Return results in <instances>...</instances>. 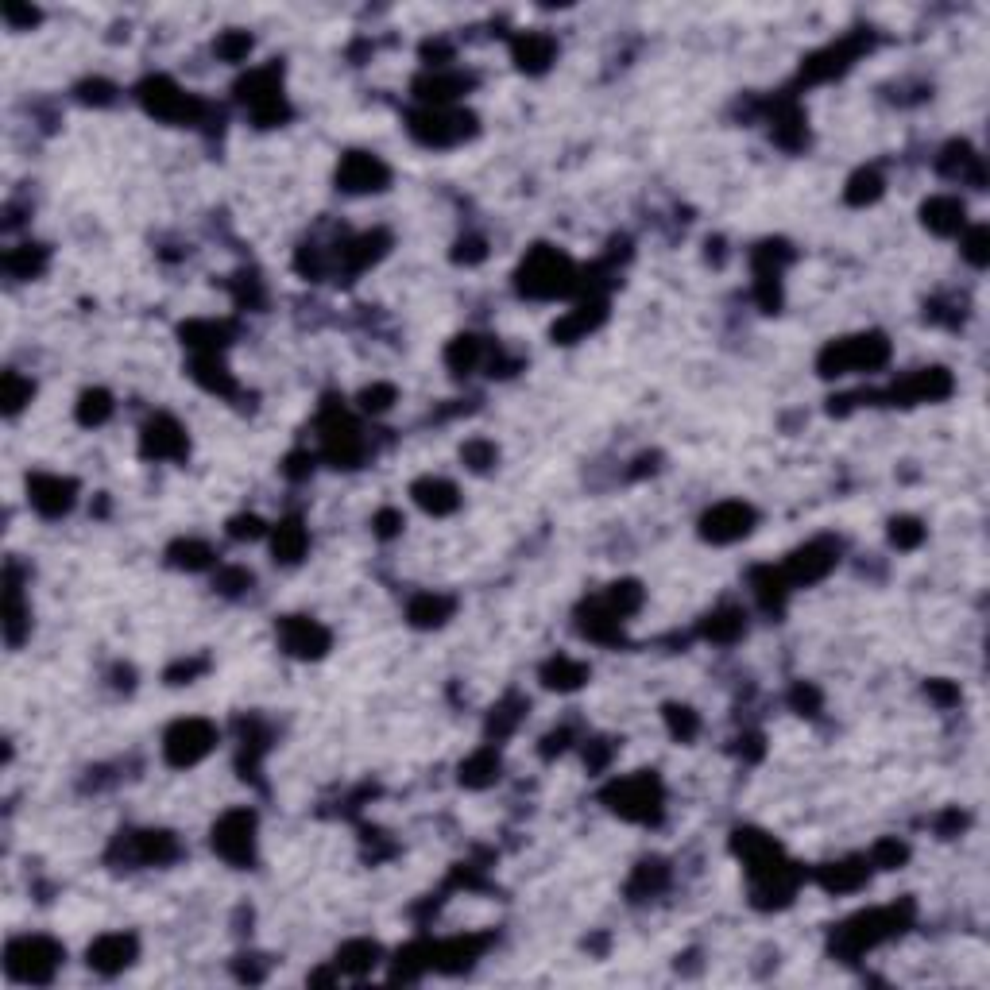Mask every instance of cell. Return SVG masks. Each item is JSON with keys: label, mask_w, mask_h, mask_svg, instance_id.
Segmentation results:
<instances>
[{"label": "cell", "mask_w": 990, "mask_h": 990, "mask_svg": "<svg viewBox=\"0 0 990 990\" xmlns=\"http://www.w3.org/2000/svg\"><path fill=\"white\" fill-rule=\"evenodd\" d=\"M905 917H909V905H890V909H867V913H855L851 921H844L840 929L832 932V952L840 960H855L863 952L878 948L882 940H890L894 932H902Z\"/></svg>", "instance_id": "1"}, {"label": "cell", "mask_w": 990, "mask_h": 990, "mask_svg": "<svg viewBox=\"0 0 990 990\" xmlns=\"http://www.w3.org/2000/svg\"><path fill=\"white\" fill-rule=\"evenodd\" d=\"M519 291L526 298H565V294L581 291V275L573 260L557 248H534L519 267Z\"/></svg>", "instance_id": "2"}, {"label": "cell", "mask_w": 990, "mask_h": 990, "mask_svg": "<svg viewBox=\"0 0 990 990\" xmlns=\"http://www.w3.org/2000/svg\"><path fill=\"white\" fill-rule=\"evenodd\" d=\"M890 356V345L882 333H863V337H844V341H832L824 345L816 368L820 376H847V372H874L882 368Z\"/></svg>", "instance_id": "3"}, {"label": "cell", "mask_w": 990, "mask_h": 990, "mask_svg": "<svg viewBox=\"0 0 990 990\" xmlns=\"http://www.w3.org/2000/svg\"><path fill=\"white\" fill-rule=\"evenodd\" d=\"M604 801L608 809L619 813L623 820H635V824H654L662 816V782L654 774H631V778H619L604 789Z\"/></svg>", "instance_id": "4"}, {"label": "cell", "mask_w": 990, "mask_h": 990, "mask_svg": "<svg viewBox=\"0 0 990 990\" xmlns=\"http://www.w3.org/2000/svg\"><path fill=\"white\" fill-rule=\"evenodd\" d=\"M62 963V948L51 936H20L4 952V971L16 983H51Z\"/></svg>", "instance_id": "5"}, {"label": "cell", "mask_w": 990, "mask_h": 990, "mask_svg": "<svg viewBox=\"0 0 990 990\" xmlns=\"http://www.w3.org/2000/svg\"><path fill=\"white\" fill-rule=\"evenodd\" d=\"M136 97L144 101V109L151 117L171 120V124H202L205 117V101L178 89L171 78H147L144 86L136 89Z\"/></svg>", "instance_id": "6"}, {"label": "cell", "mask_w": 990, "mask_h": 990, "mask_svg": "<svg viewBox=\"0 0 990 990\" xmlns=\"http://www.w3.org/2000/svg\"><path fill=\"white\" fill-rule=\"evenodd\" d=\"M410 132H414V140H422L426 147H453L468 140L472 132H476V117L465 113V109H422V113H414L410 117Z\"/></svg>", "instance_id": "7"}, {"label": "cell", "mask_w": 990, "mask_h": 990, "mask_svg": "<svg viewBox=\"0 0 990 990\" xmlns=\"http://www.w3.org/2000/svg\"><path fill=\"white\" fill-rule=\"evenodd\" d=\"M213 851L233 863V867H248L256 855V816L248 809H233L213 824Z\"/></svg>", "instance_id": "8"}, {"label": "cell", "mask_w": 990, "mask_h": 990, "mask_svg": "<svg viewBox=\"0 0 990 990\" xmlns=\"http://www.w3.org/2000/svg\"><path fill=\"white\" fill-rule=\"evenodd\" d=\"M321 453L337 468H356L364 461V437L345 410L329 407L321 414Z\"/></svg>", "instance_id": "9"}, {"label": "cell", "mask_w": 990, "mask_h": 990, "mask_svg": "<svg viewBox=\"0 0 990 990\" xmlns=\"http://www.w3.org/2000/svg\"><path fill=\"white\" fill-rule=\"evenodd\" d=\"M236 89H240V101L252 109L256 124H263V128H271V124H279V120L287 117L283 89H279V70H275V66L252 70Z\"/></svg>", "instance_id": "10"}, {"label": "cell", "mask_w": 990, "mask_h": 990, "mask_svg": "<svg viewBox=\"0 0 990 990\" xmlns=\"http://www.w3.org/2000/svg\"><path fill=\"white\" fill-rule=\"evenodd\" d=\"M213 743H217V728L209 720H178L163 735V755L171 766H194L213 751Z\"/></svg>", "instance_id": "11"}, {"label": "cell", "mask_w": 990, "mask_h": 990, "mask_svg": "<svg viewBox=\"0 0 990 990\" xmlns=\"http://www.w3.org/2000/svg\"><path fill=\"white\" fill-rule=\"evenodd\" d=\"M751 526H755V511H751L747 503H739V499H728V503H716V507L700 519V534H704L708 542H716V546H728V542L747 538Z\"/></svg>", "instance_id": "12"}, {"label": "cell", "mask_w": 990, "mask_h": 990, "mask_svg": "<svg viewBox=\"0 0 990 990\" xmlns=\"http://www.w3.org/2000/svg\"><path fill=\"white\" fill-rule=\"evenodd\" d=\"M836 561H840V546L820 538V542H809V546H801L797 554L789 557V565L782 573H786L789 584H813L820 577H828L836 569Z\"/></svg>", "instance_id": "13"}, {"label": "cell", "mask_w": 990, "mask_h": 990, "mask_svg": "<svg viewBox=\"0 0 990 990\" xmlns=\"http://www.w3.org/2000/svg\"><path fill=\"white\" fill-rule=\"evenodd\" d=\"M391 171L379 163L376 155L368 151H349L337 167V186L349 190V194H372V190H383L387 186Z\"/></svg>", "instance_id": "14"}, {"label": "cell", "mask_w": 990, "mask_h": 990, "mask_svg": "<svg viewBox=\"0 0 990 990\" xmlns=\"http://www.w3.org/2000/svg\"><path fill=\"white\" fill-rule=\"evenodd\" d=\"M279 642L294 658H321L329 650V631L306 615H287L279 623Z\"/></svg>", "instance_id": "15"}, {"label": "cell", "mask_w": 990, "mask_h": 990, "mask_svg": "<svg viewBox=\"0 0 990 990\" xmlns=\"http://www.w3.org/2000/svg\"><path fill=\"white\" fill-rule=\"evenodd\" d=\"M74 492H78V484H74V480L47 476V472H39V476H31L28 480L31 507H35L39 515H47V519H59V515H66V511L74 507Z\"/></svg>", "instance_id": "16"}, {"label": "cell", "mask_w": 990, "mask_h": 990, "mask_svg": "<svg viewBox=\"0 0 990 990\" xmlns=\"http://www.w3.org/2000/svg\"><path fill=\"white\" fill-rule=\"evenodd\" d=\"M124 851V863H136V867H159V863H171L178 855V844L171 832H128L120 840Z\"/></svg>", "instance_id": "17"}, {"label": "cell", "mask_w": 990, "mask_h": 990, "mask_svg": "<svg viewBox=\"0 0 990 990\" xmlns=\"http://www.w3.org/2000/svg\"><path fill=\"white\" fill-rule=\"evenodd\" d=\"M190 441H186V430L178 426L175 418L159 414L144 426V457H155V461H167V457H186Z\"/></svg>", "instance_id": "18"}, {"label": "cell", "mask_w": 990, "mask_h": 990, "mask_svg": "<svg viewBox=\"0 0 990 990\" xmlns=\"http://www.w3.org/2000/svg\"><path fill=\"white\" fill-rule=\"evenodd\" d=\"M132 960H136V936L109 932V936H101V940L89 944V967L101 971V975H117Z\"/></svg>", "instance_id": "19"}, {"label": "cell", "mask_w": 990, "mask_h": 990, "mask_svg": "<svg viewBox=\"0 0 990 990\" xmlns=\"http://www.w3.org/2000/svg\"><path fill=\"white\" fill-rule=\"evenodd\" d=\"M952 391V376L944 368H921L917 376L894 383V399H905V403H936Z\"/></svg>", "instance_id": "20"}, {"label": "cell", "mask_w": 990, "mask_h": 990, "mask_svg": "<svg viewBox=\"0 0 990 990\" xmlns=\"http://www.w3.org/2000/svg\"><path fill=\"white\" fill-rule=\"evenodd\" d=\"M387 244H391V236L387 233L356 236V240H349V244H341V252H337V267H345V275H356V271L372 267V263L387 252Z\"/></svg>", "instance_id": "21"}, {"label": "cell", "mask_w": 990, "mask_h": 990, "mask_svg": "<svg viewBox=\"0 0 990 990\" xmlns=\"http://www.w3.org/2000/svg\"><path fill=\"white\" fill-rule=\"evenodd\" d=\"M855 51H859V39H844V43H836V47H828V51H820L813 59L801 66V78L805 82H824V78H836V74H844L851 59H855Z\"/></svg>", "instance_id": "22"}, {"label": "cell", "mask_w": 990, "mask_h": 990, "mask_svg": "<svg viewBox=\"0 0 990 990\" xmlns=\"http://www.w3.org/2000/svg\"><path fill=\"white\" fill-rule=\"evenodd\" d=\"M488 948V936H453L445 944H434V967L437 971H465L480 952Z\"/></svg>", "instance_id": "23"}, {"label": "cell", "mask_w": 990, "mask_h": 990, "mask_svg": "<svg viewBox=\"0 0 990 990\" xmlns=\"http://www.w3.org/2000/svg\"><path fill=\"white\" fill-rule=\"evenodd\" d=\"M921 221H925V229H932L936 236H952V233H960L963 229L967 209H963L960 198L940 194V198H929V202L921 205Z\"/></svg>", "instance_id": "24"}, {"label": "cell", "mask_w": 990, "mask_h": 990, "mask_svg": "<svg viewBox=\"0 0 990 990\" xmlns=\"http://www.w3.org/2000/svg\"><path fill=\"white\" fill-rule=\"evenodd\" d=\"M414 503L422 507V511H430V515H449V511H457V503H461V495L457 488L449 484V480H441V476H422L414 488Z\"/></svg>", "instance_id": "25"}, {"label": "cell", "mask_w": 990, "mask_h": 990, "mask_svg": "<svg viewBox=\"0 0 990 990\" xmlns=\"http://www.w3.org/2000/svg\"><path fill=\"white\" fill-rule=\"evenodd\" d=\"M871 878V867L863 859H847V863H828L816 871V882L832 894H844V890H859L863 882Z\"/></svg>", "instance_id": "26"}, {"label": "cell", "mask_w": 990, "mask_h": 990, "mask_svg": "<svg viewBox=\"0 0 990 990\" xmlns=\"http://www.w3.org/2000/svg\"><path fill=\"white\" fill-rule=\"evenodd\" d=\"M472 78H461V74H426L422 82H418V97L430 105V109H445L449 101H457L461 93L468 89Z\"/></svg>", "instance_id": "27"}, {"label": "cell", "mask_w": 990, "mask_h": 990, "mask_svg": "<svg viewBox=\"0 0 990 990\" xmlns=\"http://www.w3.org/2000/svg\"><path fill=\"white\" fill-rule=\"evenodd\" d=\"M604 321V302L600 298H592V302H584V306H577L569 318H561L554 325V341H561V345H573L577 337H584L588 329H596Z\"/></svg>", "instance_id": "28"}, {"label": "cell", "mask_w": 990, "mask_h": 990, "mask_svg": "<svg viewBox=\"0 0 990 990\" xmlns=\"http://www.w3.org/2000/svg\"><path fill=\"white\" fill-rule=\"evenodd\" d=\"M190 376L198 379L205 391H217V395H233L236 391L233 376L225 372V364H221V356H217V352H198V356H194V364H190Z\"/></svg>", "instance_id": "29"}, {"label": "cell", "mask_w": 990, "mask_h": 990, "mask_svg": "<svg viewBox=\"0 0 990 990\" xmlns=\"http://www.w3.org/2000/svg\"><path fill=\"white\" fill-rule=\"evenodd\" d=\"M940 171L948 178H971L975 186H983V163H979V155L971 151L967 144H948L944 147V155H940Z\"/></svg>", "instance_id": "30"}, {"label": "cell", "mask_w": 990, "mask_h": 990, "mask_svg": "<svg viewBox=\"0 0 990 990\" xmlns=\"http://www.w3.org/2000/svg\"><path fill=\"white\" fill-rule=\"evenodd\" d=\"M515 62L530 70V74H538V70H546L550 62H554V39L550 35H519L515 39Z\"/></svg>", "instance_id": "31"}, {"label": "cell", "mask_w": 990, "mask_h": 990, "mask_svg": "<svg viewBox=\"0 0 990 990\" xmlns=\"http://www.w3.org/2000/svg\"><path fill=\"white\" fill-rule=\"evenodd\" d=\"M484 360H488V345H484L480 337H457V341L445 349V364H449L457 376L476 372Z\"/></svg>", "instance_id": "32"}, {"label": "cell", "mask_w": 990, "mask_h": 990, "mask_svg": "<svg viewBox=\"0 0 990 990\" xmlns=\"http://www.w3.org/2000/svg\"><path fill=\"white\" fill-rule=\"evenodd\" d=\"M24 631H28V608L20 600L16 573H8V592H4V635H8V646H20Z\"/></svg>", "instance_id": "33"}, {"label": "cell", "mask_w": 990, "mask_h": 990, "mask_svg": "<svg viewBox=\"0 0 990 990\" xmlns=\"http://www.w3.org/2000/svg\"><path fill=\"white\" fill-rule=\"evenodd\" d=\"M774 140L782 147L805 144V113H801L793 101H782V105L774 109Z\"/></svg>", "instance_id": "34"}, {"label": "cell", "mask_w": 990, "mask_h": 990, "mask_svg": "<svg viewBox=\"0 0 990 990\" xmlns=\"http://www.w3.org/2000/svg\"><path fill=\"white\" fill-rule=\"evenodd\" d=\"M542 681L557 689V693H569V689H581L584 681H588V666L581 662H573V658H554V662H546V670H542Z\"/></svg>", "instance_id": "35"}, {"label": "cell", "mask_w": 990, "mask_h": 990, "mask_svg": "<svg viewBox=\"0 0 990 990\" xmlns=\"http://www.w3.org/2000/svg\"><path fill=\"white\" fill-rule=\"evenodd\" d=\"M233 329L225 325V321H190L186 329H182V337H186V345L194 352H217L225 345V337H229Z\"/></svg>", "instance_id": "36"}, {"label": "cell", "mask_w": 990, "mask_h": 990, "mask_svg": "<svg viewBox=\"0 0 990 990\" xmlns=\"http://www.w3.org/2000/svg\"><path fill=\"white\" fill-rule=\"evenodd\" d=\"M453 612V600L449 596H434V592H422L410 600V623L418 627H441Z\"/></svg>", "instance_id": "37"}, {"label": "cell", "mask_w": 990, "mask_h": 990, "mask_svg": "<svg viewBox=\"0 0 990 990\" xmlns=\"http://www.w3.org/2000/svg\"><path fill=\"white\" fill-rule=\"evenodd\" d=\"M755 592L758 600H762V608L766 612H778L782 604H786V592H789V581L782 569H755Z\"/></svg>", "instance_id": "38"}, {"label": "cell", "mask_w": 990, "mask_h": 990, "mask_svg": "<svg viewBox=\"0 0 990 990\" xmlns=\"http://www.w3.org/2000/svg\"><path fill=\"white\" fill-rule=\"evenodd\" d=\"M306 526L298 523V519H287V523H279V530H275V561H287V565H294L298 557L306 554Z\"/></svg>", "instance_id": "39"}, {"label": "cell", "mask_w": 990, "mask_h": 990, "mask_svg": "<svg viewBox=\"0 0 990 990\" xmlns=\"http://www.w3.org/2000/svg\"><path fill=\"white\" fill-rule=\"evenodd\" d=\"M743 627H747V619L739 608H720V612L708 615V623H704V635L712 642H735L743 635Z\"/></svg>", "instance_id": "40"}, {"label": "cell", "mask_w": 990, "mask_h": 990, "mask_svg": "<svg viewBox=\"0 0 990 990\" xmlns=\"http://www.w3.org/2000/svg\"><path fill=\"white\" fill-rule=\"evenodd\" d=\"M495 778H499V758H495L492 747H488V751H476V755L461 766V782H465V786H476V789L492 786Z\"/></svg>", "instance_id": "41"}, {"label": "cell", "mask_w": 990, "mask_h": 990, "mask_svg": "<svg viewBox=\"0 0 990 990\" xmlns=\"http://www.w3.org/2000/svg\"><path fill=\"white\" fill-rule=\"evenodd\" d=\"M376 956H379V948L372 940H352V944H345V948L337 952V967H341V971H352V975H364V971L376 967Z\"/></svg>", "instance_id": "42"}, {"label": "cell", "mask_w": 990, "mask_h": 990, "mask_svg": "<svg viewBox=\"0 0 990 990\" xmlns=\"http://www.w3.org/2000/svg\"><path fill=\"white\" fill-rule=\"evenodd\" d=\"M43 263H47V252H43L39 244H24V248H12V252L4 256V267H8V275H16V279H31V275H39V271H43Z\"/></svg>", "instance_id": "43"}, {"label": "cell", "mask_w": 990, "mask_h": 990, "mask_svg": "<svg viewBox=\"0 0 990 990\" xmlns=\"http://www.w3.org/2000/svg\"><path fill=\"white\" fill-rule=\"evenodd\" d=\"M666 886V863H658V859H646V863H639V871H635V878H631V894L635 898H646V894H658Z\"/></svg>", "instance_id": "44"}, {"label": "cell", "mask_w": 990, "mask_h": 990, "mask_svg": "<svg viewBox=\"0 0 990 990\" xmlns=\"http://www.w3.org/2000/svg\"><path fill=\"white\" fill-rule=\"evenodd\" d=\"M604 604H608V608H612L619 619H627V615H631L642 604V588L635 581L612 584V588H608V596H604Z\"/></svg>", "instance_id": "45"}, {"label": "cell", "mask_w": 990, "mask_h": 990, "mask_svg": "<svg viewBox=\"0 0 990 990\" xmlns=\"http://www.w3.org/2000/svg\"><path fill=\"white\" fill-rule=\"evenodd\" d=\"M109 414H113V399L105 391H86L82 395V403H78V422L82 426H101Z\"/></svg>", "instance_id": "46"}, {"label": "cell", "mask_w": 990, "mask_h": 990, "mask_svg": "<svg viewBox=\"0 0 990 990\" xmlns=\"http://www.w3.org/2000/svg\"><path fill=\"white\" fill-rule=\"evenodd\" d=\"M882 194V175L878 171H859V175L847 182V202L851 205H867Z\"/></svg>", "instance_id": "47"}, {"label": "cell", "mask_w": 990, "mask_h": 990, "mask_svg": "<svg viewBox=\"0 0 990 990\" xmlns=\"http://www.w3.org/2000/svg\"><path fill=\"white\" fill-rule=\"evenodd\" d=\"M171 557H175V565H182V569H205V565H213V550L205 542H178V546H171Z\"/></svg>", "instance_id": "48"}, {"label": "cell", "mask_w": 990, "mask_h": 990, "mask_svg": "<svg viewBox=\"0 0 990 990\" xmlns=\"http://www.w3.org/2000/svg\"><path fill=\"white\" fill-rule=\"evenodd\" d=\"M921 538H925V526L917 523V519H894V523H890V542H894L898 550L921 546Z\"/></svg>", "instance_id": "49"}, {"label": "cell", "mask_w": 990, "mask_h": 990, "mask_svg": "<svg viewBox=\"0 0 990 990\" xmlns=\"http://www.w3.org/2000/svg\"><path fill=\"white\" fill-rule=\"evenodd\" d=\"M31 399V383L16 372H4V414H16Z\"/></svg>", "instance_id": "50"}, {"label": "cell", "mask_w": 990, "mask_h": 990, "mask_svg": "<svg viewBox=\"0 0 990 990\" xmlns=\"http://www.w3.org/2000/svg\"><path fill=\"white\" fill-rule=\"evenodd\" d=\"M666 720H670V728H673V735L685 743V739H693L697 735V728H700V720L693 716V708H677V704H670L666 708Z\"/></svg>", "instance_id": "51"}, {"label": "cell", "mask_w": 990, "mask_h": 990, "mask_svg": "<svg viewBox=\"0 0 990 990\" xmlns=\"http://www.w3.org/2000/svg\"><path fill=\"white\" fill-rule=\"evenodd\" d=\"M248 51H252V35H244V31H229V35L217 39V55H221V59L240 62Z\"/></svg>", "instance_id": "52"}, {"label": "cell", "mask_w": 990, "mask_h": 990, "mask_svg": "<svg viewBox=\"0 0 990 990\" xmlns=\"http://www.w3.org/2000/svg\"><path fill=\"white\" fill-rule=\"evenodd\" d=\"M963 256L975 263V267H983V263L990 260V252H987V229H983V225H975V229L967 233V240H963Z\"/></svg>", "instance_id": "53"}, {"label": "cell", "mask_w": 990, "mask_h": 990, "mask_svg": "<svg viewBox=\"0 0 990 990\" xmlns=\"http://www.w3.org/2000/svg\"><path fill=\"white\" fill-rule=\"evenodd\" d=\"M461 457L472 468H488L495 465V445H488V441H468L465 449H461Z\"/></svg>", "instance_id": "54"}, {"label": "cell", "mask_w": 990, "mask_h": 990, "mask_svg": "<svg viewBox=\"0 0 990 990\" xmlns=\"http://www.w3.org/2000/svg\"><path fill=\"white\" fill-rule=\"evenodd\" d=\"M391 399H395V387H387V383H376V387H368L364 395H360V407L364 410H387L391 407Z\"/></svg>", "instance_id": "55"}, {"label": "cell", "mask_w": 990, "mask_h": 990, "mask_svg": "<svg viewBox=\"0 0 990 990\" xmlns=\"http://www.w3.org/2000/svg\"><path fill=\"white\" fill-rule=\"evenodd\" d=\"M902 859H905V847L898 844V840H882V844L874 847V867H886V871H890V867H898Z\"/></svg>", "instance_id": "56"}, {"label": "cell", "mask_w": 990, "mask_h": 990, "mask_svg": "<svg viewBox=\"0 0 990 990\" xmlns=\"http://www.w3.org/2000/svg\"><path fill=\"white\" fill-rule=\"evenodd\" d=\"M248 584H252V573H248V569H225V573L217 577V588H221V592H229V596L244 592Z\"/></svg>", "instance_id": "57"}, {"label": "cell", "mask_w": 990, "mask_h": 990, "mask_svg": "<svg viewBox=\"0 0 990 990\" xmlns=\"http://www.w3.org/2000/svg\"><path fill=\"white\" fill-rule=\"evenodd\" d=\"M229 534H233V538H260L263 523L256 519V515H240V519L229 523Z\"/></svg>", "instance_id": "58"}, {"label": "cell", "mask_w": 990, "mask_h": 990, "mask_svg": "<svg viewBox=\"0 0 990 990\" xmlns=\"http://www.w3.org/2000/svg\"><path fill=\"white\" fill-rule=\"evenodd\" d=\"M82 101L105 105V101H113V86H105V82H86V86H82Z\"/></svg>", "instance_id": "59"}, {"label": "cell", "mask_w": 990, "mask_h": 990, "mask_svg": "<svg viewBox=\"0 0 990 990\" xmlns=\"http://www.w3.org/2000/svg\"><path fill=\"white\" fill-rule=\"evenodd\" d=\"M399 526H403V515H399V511H379L376 515V530L383 534V538H391Z\"/></svg>", "instance_id": "60"}, {"label": "cell", "mask_w": 990, "mask_h": 990, "mask_svg": "<svg viewBox=\"0 0 990 990\" xmlns=\"http://www.w3.org/2000/svg\"><path fill=\"white\" fill-rule=\"evenodd\" d=\"M306 461H310L306 453H294V457H287V476H294V480H302V476L310 472V468H306Z\"/></svg>", "instance_id": "61"}, {"label": "cell", "mask_w": 990, "mask_h": 990, "mask_svg": "<svg viewBox=\"0 0 990 990\" xmlns=\"http://www.w3.org/2000/svg\"><path fill=\"white\" fill-rule=\"evenodd\" d=\"M461 248H468V252H457V260H468V263H476V260H484V244L480 240H461Z\"/></svg>", "instance_id": "62"}, {"label": "cell", "mask_w": 990, "mask_h": 990, "mask_svg": "<svg viewBox=\"0 0 990 990\" xmlns=\"http://www.w3.org/2000/svg\"><path fill=\"white\" fill-rule=\"evenodd\" d=\"M929 693L940 700V704H948V700H960V693H956L952 685H940V681H929Z\"/></svg>", "instance_id": "63"}]
</instances>
